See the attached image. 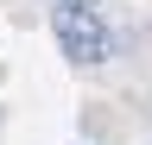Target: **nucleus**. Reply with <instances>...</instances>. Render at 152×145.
Instances as JSON below:
<instances>
[{
    "label": "nucleus",
    "mask_w": 152,
    "mask_h": 145,
    "mask_svg": "<svg viewBox=\"0 0 152 145\" xmlns=\"http://www.w3.org/2000/svg\"><path fill=\"white\" fill-rule=\"evenodd\" d=\"M51 32H57V44H64L70 63H108V50H114V38H108V25H102L95 6H70V0H57Z\"/></svg>",
    "instance_id": "nucleus-1"
},
{
    "label": "nucleus",
    "mask_w": 152,
    "mask_h": 145,
    "mask_svg": "<svg viewBox=\"0 0 152 145\" xmlns=\"http://www.w3.org/2000/svg\"><path fill=\"white\" fill-rule=\"evenodd\" d=\"M70 6H102V0H70Z\"/></svg>",
    "instance_id": "nucleus-2"
}]
</instances>
